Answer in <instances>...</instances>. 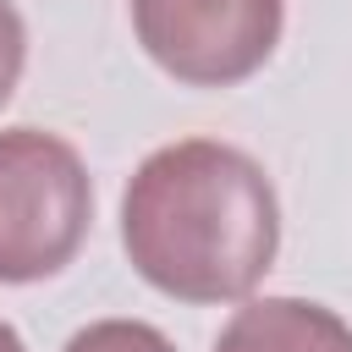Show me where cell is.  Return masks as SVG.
Segmentation results:
<instances>
[{"label": "cell", "instance_id": "6da1fadb", "mask_svg": "<svg viewBox=\"0 0 352 352\" xmlns=\"http://www.w3.org/2000/svg\"><path fill=\"white\" fill-rule=\"evenodd\" d=\"M132 270L176 302H242L275 264L280 198L264 165L220 138L154 148L121 192Z\"/></svg>", "mask_w": 352, "mask_h": 352}, {"label": "cell", "instance_id": "7a4b0ae2", "mask_svg": "<svg viewBox=\"0 0 352 352\" xmlns=\"http://www.w3.org/2000/svg\"><path fill=\"white\" fill-rule=\"evenodd\" d=\"M94 220L82 154L44 126L0 132V286L60 275Z\"/></svg>", "mask_w": 352, "mask_h": 352}, {"label": "cell", "instance_id": "3957f363", "mask_svg": "<svg viewBox=\"0 0 352 352\" xmlns=\"http://www.w3.org/2000/svg\"><path fill=\"white\" fill-rule=\"evenodd\" d=\"M286 0H132L143 55L187 88L248 82L280 44Z\"/></svg>", "mask_w": 352, "mask_h": 352}, {"label": "cell", "instance_id": "277c9868", "mask_svg": "<svg viewBox=\"0 0 352 352\" xmlns=\"http://www.w3.org/2000/svg\"><path fill=\"white\" fill-rule=\"evenodd\" d=\"M214 352H352V324L308 297H253L220 324Z\"/></svg>", "mask_w": 352, "mask_h": 352}, {"label": "cell", "instance_id": "5b68a950", "mask_svg": "<svg viewBox=\"0 0 352 352\" xmlns=\"http://www.w3.org/2000/svg\"><path fill=\"white\" fill-rule=\"evenodd\" d=\"M60 352H176V346H170L165 330H154L143 319H94Z\"/></svg>", "mask_w": 352, "mask_h": 352}, {"label": "cell", "instance_id": "8992f818", "mask_svg": "<svg viewBox=\"0 0 352 352\" xmlns=\"http://www.w3.org/2000/svg\"><path fill=\"white\" fill-rule=\"evenodd\" d=\"M22 66H28V28H22V11L11 0H0V110L16 94Z\"/></svg>", "mask_w": 352, "mask_h": 352}, {"label": "cell", "instance_id": "52a82bcc", "mask_svg": "<svg viewBox=\"0 0 352 352\" xmlns=\"http://www.w3.org/2000/svg\"><path fill=\"white\" fill-rule=\"evenodd\" d=\"M0 352H28V346H22V336H16L6 319H0Z\"/></svg>", "mask_w": 352, "mask_h": 352}]
</instances>
